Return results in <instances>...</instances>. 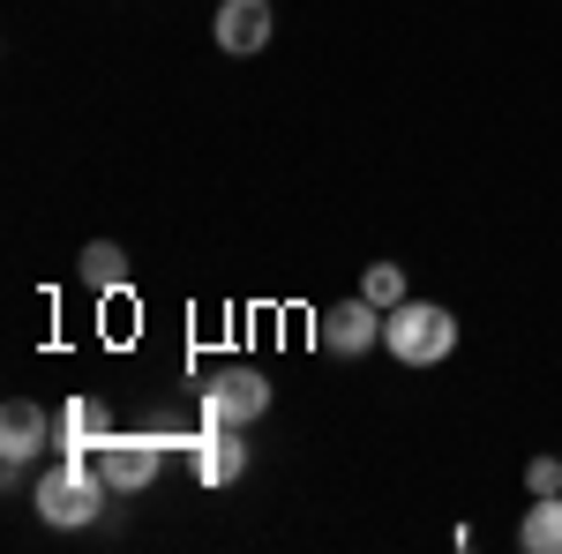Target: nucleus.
<instances>
[{
  "label": "nucleus",
  "mask_w": 562,
  "mask_h": 554,
  "mask_svg": "<svg viewBox=\"0 0 562 554\" xmlns=\"http://www.w3.org/2000/svg\"><path fill=\"white\" fill-rule=\"evenodd\" d=\"M105 495H113V487H105V479H98V472H90L76 450H60V457L38 472V495H31V502H38L45 524H60V532H83V524H98Z\"/></svg>",
  "instance_id": "nucleus-1"
},
{
  "label": "nucleus",
  "mask_w": 562,
  "mask_h": 554,
  "mask_svg": "<svg viewBox=\"0 0 562 554\" xmlns=\"http://www.w3.org/2000/svg\"><path fill=\"white\" fill-rule=\"evenodd\" d=\"M383 344L405 368H442V360L458 352V315L435 307V299H397L383 315Z\"/></svg>",
  "instance_id": "nucleus-2"
},
{
  "label": "nucleus",
  "mask_w": 562,
  "mask_h": 554,
  "mask_svg": "<svg viewBox=\"0 0 562 554\" xmlns=\"http://www.w3.org/2000/svg\"><path fill=\"white\" fill-rule=\"evenodd\" d=\"M113 495H143L150 479H158V465H166V442L158 434H105L98 450H76Z\"/></svg>",
  "instance_id": "nucleus-3"
},
{
  "label": "nucleus",
  "mask_w": 562,
  "mask_h": 554,
  "mask_svg": "<svg viewBox=\"0 0 562 554\" xmlns=\"http://www.w3.org/2000/svg\"><path fill=\"white\" fill-rule=\"evenodd\" d=\"M270 412V383L256 368H217L203 383V427H256Z\"/></svg>",
  "instance_id": "nucleus-4"
},
{
  "label": "nucleus",
  "mask_w": 562,
  "mask_h": 554,
  "mask_svg": "<svg viewBox=\"0 0 562 554\" xmlns=\"http://www.w3.org/2000/svg\"><path fill=\"white\" fill-rule=\"evenodd\" d=\"M315 344L323 352H346V360H360L368 344H383V307L360 293V299H338V307H323L315 315Z\"/></svg>",
  "instance_id": "nucleus-5"
},
{
  "label": "nucleus",
  "mask_w": 562,
  "mask_h": 554,
  "mask_svg": "<svg viewBox=\"0 0 562 554\" xmlns=\"http://www.w3.org/2000/svg\"><path fill=\"white\" fill-rule=\"evenodd\" d=\"M45 442H60V427L45 420L31 397H8V405H0V465L23 472V465H31V457L45 450Z\"/></svg>",
  "instance_id": "nucleus-6"
},
{
  "label": "nucleus",
  "mask_w": 562,
  "mask_h": 554,
  "mask_svg": "<svg viewBox=\"0 0 562 554\" xmlns=\"http://www.w3.org/2000/svg\"><path fill=\"white\" fill-rule=\"evenodd\" d=\"M270 23H278L270 0H225L211 38H217V53H262V45H270Z\"/></svg>",
  "instance_id": "nucleus-7"
},
{
  "label": "nucleus",
  "mask_w": 562,
  "mask_h": 554,
  "mask_svg": "<svg viewBox=\"0 0 562 554\" xmlns=\"http://www.w3.org/2000/svg\"><path fill=\"white\" fill-rule=\"evenodd\" d=\"M240 472H248L240 427H203V434H195V479H203V487H233Z\"/></svg>",
  "instance_id": "nucleus-8"
},
{
  "label": "nucleus",
  "mask_w": 562,
  "mask_h": 554,
  "mask_svg": "<svg viewBox=\"0 0 562 554\" xmlns=\"http://www.w3.org/2000/svg\"><path fill=\"white\" fill-rule=\"evenodd\" d=\"M518 547L525 554H562V495H532V502H525Z\"/></svg>",
  "instance_id": "nucleus-9"
},
{
  "label": "nucleus",
  "mask_w": 562,
  "mask_h": 554,
  "mask_svg": "<svg viewBox=\"0 0 562 554\" xmlns=\"http://www.w3.org/2000/svg\"><path fill=\"white\" fill-rule=\"evenodd\" d=\"M53 427H60V450H98V442L113 434V420H105V405H98V397H68Z\"/></svg>",
  "instance_id": "nucleus-10"
},
{
  "label": "nucleus",
  "mask_w": 562,
  "mask_h": 554,
  "mask_svg": "<svg viewBox=\"0 0 562 554\" xmlns=\"http://www.w3.org/2000/svg\"><path fill=\"white\" fill-rule=\"evenodd\" d=\"M76 270H83L90 293H121V285H128V248H121V240H90L83 256H76Z\"/></svg>",
  "instance_id": "nucleus-11"
},
{
  "label": "nucleus",
  "mask_w": 562,
  "mask_h": 554,
  "mask_svg": "<svg viewBox=\"0 0 562 554\" xmlns=\"http://www.w3.org/2000/svg\"><path fill=\"white\" fill-rule=\"evenodd\" d=\"M360 293L375 299L383 315L397 307V299H413V293H405V270H397V262H368V278H360Z\"/></svg>",
  "instance_id": "nucleus-12"
},
{
  "label": "nucleus",
  "mask_w": 562,
  "mask_h": 554,
  "mask_svg": "<svg viewBox=\"0 0 562 554\" xmlns=\"http://www.w3.org/2000/svg\"><path fill=\"white\" fill-rule=\"evenodd\" d=\"M525 487H532V495H562V457H532V465H525Z\"/></svg>",
  "instance_id": "nucleus-13"
}]
</instances>
